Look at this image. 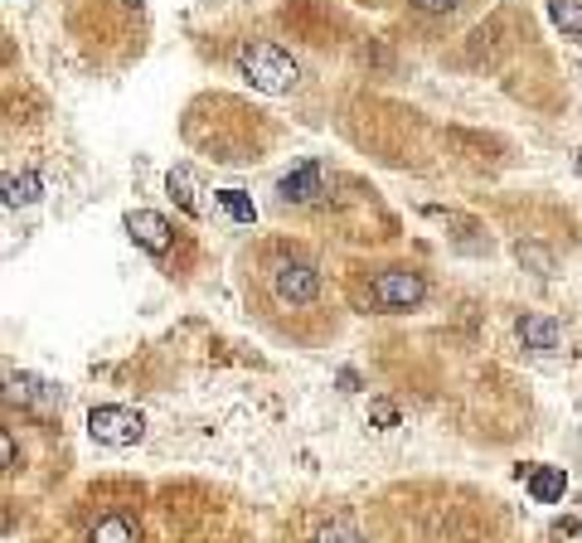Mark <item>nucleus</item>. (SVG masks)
<instances>
[{
	"mask_svg": "<svg viewBox=\"0 0 582 543\" xmlns=\"http://www.w3.org/2000/svg\"><path fill=\"white\" fill-rule=\"evenodd\" d=\"M238 73L248 78V83L257 88V93H272V97H282L291 93V88L301 83V68L296 59H291L287 49H277V44H267V39H253V44H243L238 49Z\"/></svg>",
	"mask_w": 582,
	"mask_h": 543,
	"instance_id": "f257e3e1",
	"label": "nucleus"
},
{
	"mask_svg": "<svg viewBox=\"0 0 582 543\" xmlns=\"http://www.w3.org/2000/svg\"><path fill=\"white\" fill-rule=\"evenodd\" d=\"M369 305L384 315H398V311H412L422 297H428V277L418 267H384L374 281H369Z\"/></svg>",
	"mask_w": 582,
	"mask_h": 543,
	"instance_id": "f03ea898",
	"label": "nucleus"
},
{
	"mask_svg": "<svg viewBox=\"0 0 582 543\" xmlns=\"http://www.w3.org/2000/svg\"><path fill=\"white\" fill-rule=\"evenodd\" d=\"M88 437L97 447H137L146 437V417L131 413V407H117V403H103L88 413Z\"/></svg>",
	"mask_w": 582,
	"mask_h": 543,
	"instance_id": "7ed1b4c3",
	"label": "nucleus"
},
{
	"mask_svg": "<svg viewBox=\"0 0 582 543\" xmlns=\"http://www.w3.org/2000/svg\"><path fill=\"white\" fill-rule=\"evenodd\" d=\"M272 291L282 305H311L321 297V272L301 257H277L272 263Z\"/></svg>",
	"mask_w": 582,
	"mask_h": 543,
	"instance_id": "20e7f679",
	"label": "nucleus"
},
{
	"mask_svg": "<svg viewBox=\"0 0 582 543\" xmlns=\"http://www.w3.org/2000/svg\"><path fill=\"white\" fill-rule=\"evenodd\" d=\"M127 233H131V243L146 247L151 257H171V247H175V229L151 209H131L127 213Z\"/></svg>",
	"mask_w": 582,
	"mask_h": 543,
	"instance_id": "39448f33",
	"label": "nucleus"
},
{
	"mask_svg": "<svg viewBox=\"0 0 582 543\" xmlns=\"http://www.w3.org/2000/svg\"><path fill=\"white\" fill-rule=\"evenodd\" d=\"M277 195H282L287 204H316L321 195H326V165H321V161H296L282 175Z\"/></svg>",
	"mask_w": 582,
	"mask_h": 543,
	"instance_id": "423d86ee",
	"label": "nucleus"
},
{
	"mask_svg": "<svg viewBox=\"0 0 582 543\" xmlns=\"http://www.w3.org/2000/svg\"><path fill=\"white\" fill-rule=\"evenodd\" d=\"M5 389H10V403H25L44 417L59 413V389L49 379H39V373H5Z\"/></svg>",
	"mask_w": 582,
	"mask_h": 543,
	"instance_id": "0eeeda50",
	"label": "nucleus"
},
{
	"mask_svg": "<svg viewBox=\"0 0 582 543\" xmlns=\"http://www.w3.org/2000/svg\"><path fill=\"white\" fill-rule=\"evenodd\" d=\"M514 335L524 339V349H534V355H554L563 331H558L554 315H520V325H514Z\"/></svg>",
	"mask_w": 582,
	"mask_h": 543,
	"instance_id": "6e6552de",
	"label": "nucleus"
},
{
	"mask_svg": "<svg viewBox=\"0 0 582 543\" xmlns=\"http://www.w3.org/2000/svg\"><path fill=\"white\" fill-rule=\"evenodd\" d=\"M563 490H568L563 466H534L529 471V495L539 505H558V500H563Z\"/></svg>",
	"mask_w": 582,
	"mask_h": 543,
	"instance_id": "1a4fd4ad",
	"label": "nucleus"
},
{
	"mask_svg": "<svg viewBox=\"0 0 582 543\" xmlns=\"http://www.w3.org/2000/svg\"><path fill=\"white\" fill-rule=\"evenodd\" d=\"M137 519L131 515H103L93 524V534H88V543H137Z\"/></svg>",
	"mask_w": 582,
	"mask_h": 543,
	"instance_id": "9d476101",
	"label": "nucleus"
},
{
	"mask_svg": "<svg viewBox=\"0 0 582 543\" xmlns=\"http://www.w3.org/2000/svg\"><path fill=\"white\" fill-rule=\"evenodd\" d=\"M44 195V180L35 170H25V175H5V204L10 209H20V204H35Z\"/></svg>",
	"mask_w": 582,
	"mask_h": 543,
	"instance_id": "9b49d317",
	"label": "nucleus"
},
{
	"mask_svg": "<svg viewBox=\"0 0 582 543\" xmlns=\"http://www.w3.org/2000/svg\"><path fill=\"white\" fill-rule=\"evenodd\" d=\"M548 15H554V25L563 34L582 39V0H548Z\"/></svg>",
	"mask_w": 582,
	"mask_h": 543,
	"instance_id": "f8f14e48",
	"label": "nucleus"
},
{
	"mask_svg": "<svg viewBox=\"0 0 582 543\" xmlns=\"http://www.w3.org/2000/svg\"><path fill=\"white\" fill-rule=\"evenodd\" d=\"M214 199L223 204V213H229L233 223H253L257 219V209H253V199L243 195V189H214Z\"/></svg>",
	"mask_w": 582,
	"mask_h": 543,
	"instance_id": "ddd939ff",
	"label": "nucleus"
},
{
	"mask_svg": "<svg viewBox=\"0 0 582 543\" xmlns=\"http://www.w3.org/2000/svg\"><path fill=\"white\" fill-rule=\"evenodd\" d=\"M165 185H171V195L181 199V209L189 213V219H199V199H195V180H189V170H171Z\"/></svg>",
	"mask_w": 582,
	"mask_h": 543,
	"instance_id": "4468645a",
	"label": "nucleus"
},
{
	"mask_svg": "<svg viewBox=\"0 0 582 543\" xmlns=\"http://www.w3.org/2000/svg\"><path fill=\"white\" fill-rule=\"evenodd\" d=\"M316 543H364V534L350 524V519H330V524L316 534Z\"/></svg>",
	"mask_w": 582,
	"mask_h": 543,
	"instance_id": "2eb2a0df",
	"label": "nucleus"
},
{
	"mask_svg": "<svg viewBox=\"0 0 582 543\" xmlns=\"http://www.w3.org/2000/svg\"><path fill=\"white\" fill-rule=\"evenodd\" d=\"M369 423L388 432V427H398V407L388 403V398H374V403H369Z\"/></svg>",
	"mask_w": 582,
	"mask_h": 543,
	"instance_id": "dca6fc26",
	"label": "nucleus"
},
{
	"mask_svg": "<svg viewBox=\"0 0 582 543\" xmlns=\"http://www.w3.org/2000/svg\"><path fill=\"white\" fill-rule=\"evenodd\" d=\"M520 263H529L534 267V277H548V253H539V247H529V243H520Z\"/></svg>",
	"mask_w": 582,
	"mask_h": 543,
	"instance_id": "f3484780",
	"label": "nucleus"
},
{
	"mask_svg": "<svg viewBox=\"0 0 582 543\" xmlns=\"http://www.w3.org/2000/svg\"><path fill=\"white\" fill-rule=\"evenodd\" d=\"M412 10H422V15H446V10H456V0H412Z\"/></svg>",
	"mask_w": 582,
	"mask_h": 543,
	"instance_id": "a211bd4d",
	"label": "nucleus"
},
{
	"mask_svg": "<svg viewBox=\"0 0 582 543\" xmlns=\"http://www.w3.org/2000/svg\"><path fill=\"white\" fill-rule=\"evenodd\" d=\"M0 461H5V471H15V437H0Z\"/></svg>",
	"mask_w": 582,
	"mask_h": 543,
	"instance_id": "6ab92c4d",
	"label": "nucleus"
},
{
	"mask_svg": "<svg viewBox=\"0 0 582 543\" xmlns=\"http://www.w3.org/2000/svg\"><path fill=\"white\" fill-rule=\"evenodd\" d=\"M340 389H345V393H354V389H360V373L345 369V373H340Z\"/></svg>",
	"mask_w": 582,
	"mask_h": 543,
	"instance_id": "aec40b11",
	"label": "nucleus"
},
{
	"mask_svg": "<svg viewBox=\"0 0 582 543\" xmlns=\"http://www.w3.org/2000/svg\"><path fill=\"white\" fill-rule=\"evenodd\" d=\"M578 170H582V151H578Z\"/></svg>",
	"mask_w": 582,
	"mask_h": 543,
	"instance_id": "412c9836",
	"label": "nucleus"
}]
</instances>
